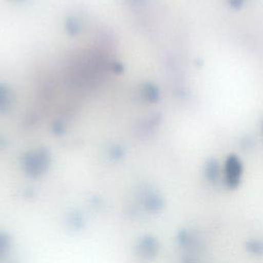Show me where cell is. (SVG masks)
Segmentation results:
<instances>
[{
    "label": "cell",
    "instance_id": "7a4b0ae2",
    "mask_svg": "<svg viewBox=\"0 0 263 263\" xmlns=\"http://www.w3.org/2000/svg\"><path fill=\"white\" fill-rule=\"evenodd\" d=\"M245 0H228V3L230 4V6H232L233 8H239Z\"/></svg>",
    "mask_w": 263,
    "mask_h": 263
},
{
    "label": "cell",
    "instance_id": "6da1fadb",
    "mask_svg": "<svg viewBox=\"0 0 263 263\" xmlns=\"http://www.w3.org/2000/svg\"><path fill=\"white\" fill-rule=\"evenodd\" d=\"M242 172V166L239 159L231 155L227 158L225 163V178L226 182L230 187H234L238 184Z\"/></svg>",
    "mask_w": 263,
    "mask_h": 263
}]
</instances>
